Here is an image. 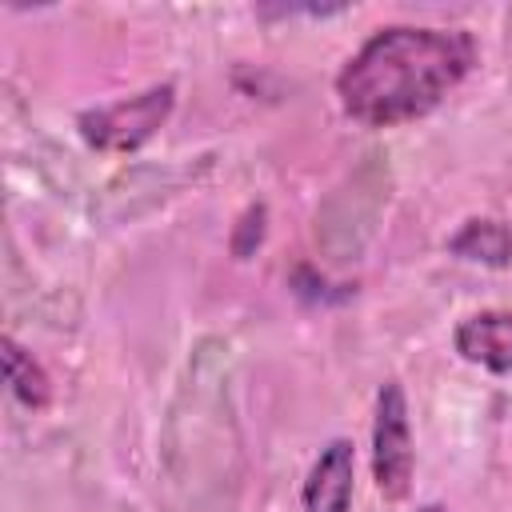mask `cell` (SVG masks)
Masks as SVG:
<instances>
[{"label":"cell","mask_w":512,"mask_h":512,"mask_svg":"<svg viewBox=\"0 0 512 512\" xmlns=\"http://www.w3.org/2000/svg\"><path fill=\"white\" fill-rule=\"evenodd\" d=\"M264 240V204H248V212L240 216L236 232H232V256L248 260Z\"/></svg>","instance_id":"cell-8"},{"label":"cell","mask_w":512,"mask_h":512,"mask_svg":"<svg viewBox=\"0 0 512 512\" xmlns=\"http://www.w3.org/2000/svg\"><path fill=\"white\" fill-rule=\"evenodd\" d=\"M172 104H176V84L164 80V84H152L116 104L84 108L76 116V128H80L84 144L96 152H136L168 124Z\"/></svg>","instance_id":"cell-2"},{"label":"cell","mask_w":512,"mask_h":512,"mask_svg":"<svg viewBox=\"0 0 512 512\" xmlns=\"http://www.w3.org/2000/svg\"><path fill=\"white\" fill-rule=\"evenodd\" d=\"M0 356H4V384H8V392L28 408V412H40V408H48V400H52V380H48V372L32 360V352H24L12 336H4L0 340Z\"/></svg>","instance_id":"cell-7"},{"label":"cell","mask_w":512,"mask_h":512,"mask_svg":"<svg viewBox=\"0 0 512 512\" xmlns=\"http://www.w3.org/2000/svg\"><path fill=\"white\" fill-rule=\"evenodd\" d=\"M452 344L468 364H480L496 376H508L512 372V312L464 316L452 332Z\"/></svg>","instance_id":"cell-5"},{"label":"cell","mask_w":512,"mask_h":512,"mask_svg":"<svg viewBox=\"0 0 512 512\" xmlns=\"http://www.w3.org/2000/svg\"><path fill=\"white\" fill-rule=\"evenodd\" d=\"M476 44L460 28L392 24L372 32L340 68L336 96L344 116L364 128H400L444 104L472 72Z\"/></svg>","instance_id":"cell-1"},{"label":"cell","mask_w":512,"mask_h":512,"mask_svg":"<svg viewBox=\"0 0 512 512\" xmlns=\"http://www.w3.org/2000/svg\"><path fill=\"white\" fill-rule=\"evenodd\" d=\"M352 492H356V448L352 440L336 436L320 448L316 464L308 468L300 500H304V512H348Z\"/></svg>","instance_id":"cell-4"},{"label":"cell","mask_w":512,"mask_h":512,"mask_svg":"<svg viewBox=\"0 0 512 512\" xmlns=\"http://www.w3.org/2000/svg\"><path fill=\"white\" fill-rule=\"evenodd\" d=\"M416 472V448H412V424H408V396L400 380H384L376 392V416H372V480L376 492L396 504L412 492Z\"/></svg>","instance_id":"cell-3"},{"label":"cell","mask_w":512,"mask_h":512,"mask_svg":"<svg viewBox=\"0 0 512 512\" xmlns=\"http://www.w3.org/2000/svg\"><path fill=\"white\" fill-rule=\"evenodd\" d=\"M420 512H448V508H444V504H424Z\"/></svg>","instance_id":"cell-9"},{"label":"cell","mask_w":512,"mask_h":512,"mask_svg":"<svg viewBox=\"0 0 512 512\" xmlns=\"http://www.w3.org/2000/svg\"><path fill=\"white\" fill-rule=\"evenodd\" d=\"M448 252L484 268H508L512 264V228L504 220H464L460 232L448 240Z\"/></svg>","instance_id":"cell-6"}]
</instances>
